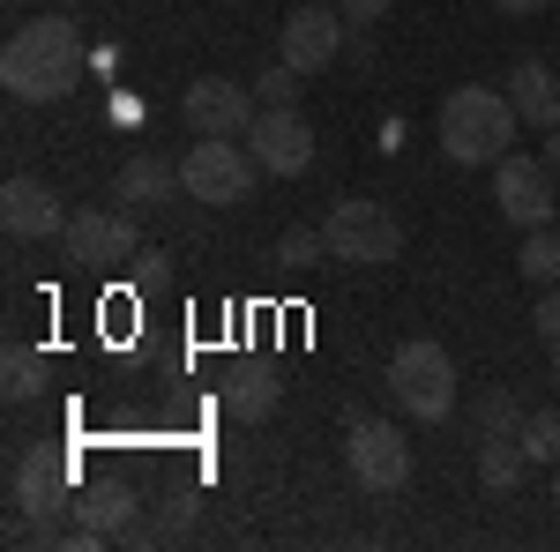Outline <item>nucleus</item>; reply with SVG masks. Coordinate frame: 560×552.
<instances>
[{"mask_svg": "<svg viewBox=\"0 0 560 552\" xmlns=\"http://www.w3.org/2000/svg\"><path fill=\"white\" fill-rule=\"evenodd\" d=\"M523 463H530V456H523L516 433L478 441V485H486V493H516V485H523Z\"/></svg>", "mask_w": 560, "mask_h": 552, "instance_id": "a211bd4d", "label": "nucleus"}, {"mask_svg": "<svg viewBox=\"0 0 560 552\" xmlns=\"http://www.w3.org/2000/svg\"><path fill=\"white\" fill-rule=\"evenodd\" d=\"M135 515H142V501H135L128 478H105V485H83L75 493V530H68V545H105V538H120Z\"/></svg>", "mask_w": 560, "mask_h": 552, "instance_id": "4468645a", "label": "nucleus"}, {"mask_svg": "<svg viewBox=\"0 0 560 552\" xmlns=\"http://www.w3.org/2000/svg\"><path fill=\"white\" fill-rule=\"evenodd\" d=\"M8 501L38 522V545H68V515H75V463H68V448H23L15 463H8Z\"/></svg>", "mask_w": 560, "mask_h": 552, "instance_id": "7ed1b4c3", "label": "nucleus"}, {"mask_svg": "<svg viewBox=\"0 0 560 552\" xmlns=\"http://www.w3.org/2000/svg\"><path fill=\"white\" fill-rule=\"evenodd\" d=\"M247 150H255L261 172H277V179H300L314 165V128H306L300 105H261L255 128H247Z\"/></svg>", "mask_w": 560, "mask_h": 552, "instance_id": "9b49d317", "label": "nucleus"}, {"mask_svg": "<svg viewBox=\"0 0 560 552\" xmlns=\"http://www.w3.org/2000/svg\"><path fill=\"white\" fill-rule=\"evenodd\" d=\"M60 247H68V261H83V269H128V261L142 255L135 216H128V210H105V202H90V210L68 216Z\"/></svg>", "mask_w": 560, "mask_h": 552, "instance_id": "9d476101", "label": "nucleus"}, {"mask_svg": "<svg viewBox=\"0 0 560 552\" xmlns=\"http://www.w3.org/2000/svg\"><path fill=\"white\" fill-rule=\"evenodd\" d=\"M68 216L60 210V195L45 187V179H31V172H15L8 187H0V224H8V239H52V232H68Z\"/></svg>", "mask_w": 560, "mask_h": 552, "instance_id": "ddd939ff", "label": "nucleus"}, {"mask_svg": "<svg viewBox=\"0 0 560 552\" xmlns=\"http://www.w3.org/2000/svg\"><path fill=\"white\" fill-rule=\"evenodd\" d=\"M0 396L23 411V403H38L45 396V351H31V343H8V359H0Z\"/></svg>", "mask_w": 560, "mask_h": 552, "instance_id": "6ab92c4d", "label": "nucleus"}, {"mask_svg": "<svg viewBox=\"0 0 560 552\" xmlns=\"http://www.w3.org/2000/svg\"><path fill=\"white\" fill-rule=\"evenodd\" d=\"M173 195H187V187H179V165L150 157V150H142V157H128V165H120V179H113V202H120V210H165Z\"/></svg>", "mask_w": 560, "mask_h": 552, "instance_id": "2eb2a0df", "label": "nucleus"}, {"mask_svg": "<svg viewBox=\"0 0 560 552\" xmlns=\"http://www.w3.org/2000/svg\"><path fill=\"white\" fill-rule=\"evenodd\" d=\"M277 261L284 269H314V261H329V239H322V224L306 232V224H292L284 239H277Z\"/></svg>", "mask_w": 560, "mask_h": 552, "instance_id": "5701e85b", "label": "nucleus"}, {"mask_svg": "<svg viewBox=\"0 0 560 552\" xmlns=\"http://www.w3.org/2000/svg\"><path fill=\"white\" fill-rule=\"evenodd\" d=\"M546 366H553V381H560V343H546Z\"/></svg>", "mask_w": 560, "mask_h": 552, "instance_id": "c85d7f7f", "label": "nucleus"}, {"mask_svg": "<svg viewBox=\"0 0 560 552\" xmlns=\"http://www.w3.org/2000/svg\"><path fill=\"white\" fill-rule=\"evenodd\" d=\"M530 329H538L546 343H560V284H553V292H538V306H530Z\"/></svg>", "mask_w": 560, "mask_h": 552, "instance_id": "a878e982", "label": "nucleus"}, {"mask_svg": "<svg viewBox=\"0 0 560 552\" xmlns=\"http://www.w3.org/2000/svg\"><path fill=\"white\" fill-rule=\"evenodd\" d=\"M509 105L523 113V128H560V75L546 60H516L509 68Z\"/></svg>", "mask_w": 560, "mask_h": 552, "instance_id": "dca6fc26", "label": "nucleus"}, {"mask_svg": "<svg viewBox=\"0 0 560 552\" xmlns=\"http://www.w3.org/2000/svg\"><path fill=\"white\" fill-rule=\"evenodd\" d=\"M300 68H284V60H277V68H261V75H255V97H261V105H300Z\"/></svg>", "mask_w": 560, "mask_h": 552, "instance_id": "b1692460", "label": "nucleus"}, {"mask_svg": "<svg viewBox=\"0 0 560 552\" xmlns=\"http://www.w3.org/2000/svg\"><path fill=\"white\" fill-rule=\"evenodd\" d=\"M217 396H224V419H240V425H261L269 411H277V396H284V381H277L269 366H232Z\"/></svg>", "mask_w": 560, "mask_h": 552, "instance_id": "f3484780", "label": "nucleus"}, {"mask_svg": "<svg viewBox=\"0 0 560 552\" xmlns=\"http://www.w3.org/2000/svg\"><path fill=\"white\" fill-rule=\"evenodd\" d=\"M546 165L560 172V128H546Z\"/></svg>", "mask_w": 560, "mask_h": 552, "instance_id": "cd10ccee", "label": "nucleus"}, {"mask_svg": "<svg viewBox=\"0 0 560 552\" xmlns=\"http://www.w3.org/2000/svg\"><path fill=\"white\" fill-rule=\"evenodd\" d=\"M493 8H501V15H516V23H530V15H538V8H553V0H493Z\"/></svg>", "mask_w": 560, "mask_h": 552, "instance_id": "bb28decb", "label": "nucleus"}, {"mask_svg": "<svg viewBox=\"0 0 560 552\" xmlns=\"http://www.w3.org/2000/svg\"><path fill=\"white\" fill-rule=\"evenodd\" d=\"M388 396H396V411L419 425H441L456 411V359L441 351V343H404L396 359H388Z\"/></svg>", "mask_w": 560, "mask_h": 552, "instance_id": "39448f33", "label": "nucleus"}, {"mask_svg": "<svg viewBox=\"0 0 560 552\" xmlns=\"http://www.w3.org/2000/svg\"><path fill=\"white\" fill-rule=\"evenodd\" d=\"M255 150L247 142H202L195 134V150L179 157V187H187V202H202V210H240L247 195H255Z\"/></svg>", "mask_w": 560, "mask_h": 552, "instance_id": "423d86ee", "label": "nucleus"}, {"mask_svg": "<svg viewBox=\"0 0 560 552\" xmlns=\"http://www.w3.org/2000/svg\"><path fill=\"white\" fill-rule=\"evenodd\" d=\"M255 113H261L255 83H232V75H195L187 97H179V120H187V134H202V142H247Z\"/></svg>", "mask_w": 560, "mask_h": 552, "instance_id": "6e6552de", "label": "nucleus"}, {"mask_svg": "<svg viewBox=\"0 0 560 552\" xmlns=\"http://www.w3.org/2000/svg\"><path fill=\"white\" fill-rule=\"evenodd\" d=\"M471 419H478V441H493V433H523V403L509 396V388H486Z\"/></svg>", "mask_w": 560, "mask_h": 552, "instance_id": "412c9836", "label": "nucleus"}, {"mask_svg": "<svg viewBox=\"0 0 560 552\" xmlns=\"http://www.w3.org/2000/svg\"><path fill=\"white\" fill-rule=\"evenodd\" d=\"M345 31H351V23L337 15V8H314V0H306V8H292V15L277 23V60L300 68V75H322V68L337 60Z\"/></svg>", "mask_w": 560, "mask_h": 552, "instance_id": "f8f14e48", "label": "nucleus"}, {"mask_svg": "<svg viewBox=\"0 0 560 552\" xmlns=\"http://www.w3.org/2000/svg\"><path fill=\"white\" fill-rule=\"evenodd\" d=\"M516 128H523V113L509 105V90H486V83H464V90H448L441 97V157L448 165H501L509 150H516Z\"/></svg>", "mask_w": 560, "mask_h": 552, "instance_id": "f03ea898", "label": "nucleus"}, {"mask_svg": "<svg viewBox=\"0 0 560 552\" xmlns=\"http://www.w3.org/2000/svg\"><path fill=\"white\" fill-rule=\"evenodd\" d=\"M388 8H396V0H337V15H345L351 31H374V23H388Z\"/></svg>", "mask_w": 560, "mask_h": 552, "instance_id": "393cba45", "label": "nucleus"}, {"mask_svg": "<svg viewBox=\"0 0 560 552\" xmlns=\"http://www.w3.org/2000/svg\"><path fill=\"white\" fill-rule=\"evenodd\" d=\"M322 239H329V261H351V269H382L404 255V224L374 195H337L322 216Z\"/></svg>", "mask_w": 560, "mask_h": 552, "instance_id": "20e7f679", "label": "nucleus"}, {"mask_svg": "<svg viewBox=\"0 0 560 552\" xmlns=\"http://www.w3.org/2000/svg\"><path fill=\"white\" fill-rule=\"evenodd\" d=\"M345 470H351V485H366V493H404V485H411V470H419V456H411L404 425L351 419L345 425Z\"/></svg>", "mask_w": 560, "mask_h": 552, "instance_id": "0eeeda50", "label": "nucleus"}, {"mask_svg": "<svg viewBox=\"0 0 560 552\" xmlns=\"http://www.w3.org/2000/svg\"><path fill=\"white\" fill-rule=\"evenodd\" d=\"M553 501H560V463H553Z\"/></svg>", "mask_w": 560, "mask_h": 552, "instance_id": "c756f323", "label": "nucleus"}, {"mask_svg": "<svg viewBox=\"0 0 560 552\" xmlns=\"http://www.w3.org/2000/svg\"><path fill=\"white\" fill-rule=\"evenodd\" d=\"M560 172L546 165V157H501L493 165V202H501V216L516 224V232H538V224H553V210H560Z\"/></svg>", "mask_w": 560, "mask_h": 552, "instance_id": "1a4fd4ad", "label": "nucleus"}, {"mask_svg": "<svg viewBox=\"0 0 560 552\" xmlns=\"http://www.w3.org/2000/svg\"><path fill=\"white\" fill-rule=\"evenodd\" d=\"M516 269H523V284H538V292H553V284H560V232H553V224L523 232V255H516Z\"/></svg>", "mask_w": 560, "mask_h": 552, "instance_id": "aec40b11", "label": "nucleus"}, {"mask_svg": "<svg viewBox=\"0 0 560 552\" xmlns=\"http://www.w3.org/2000/svg\"><path fill=\"white\" fill-rule=\"evenodd\" d=\"M516 441H523V456H530V463H560V411H530Z\"/></svg>", "mask_w": 560, "mask_h": 552, "instance_id": "4be33fe9", "label": "nucleus"}, {"mask_svg": "<svg viewBox=\"0 0 560 552\" xmlns=\"http://www.w3.org/2000/svg\"><path fill=\"white\" fill-rule=\"evenodd\" d=\"M83 68H90V45L75 31V15H31V23H15V38L0 45V83L23 105H60L83 83Z\"/></svg>", "mask_w": 560, "mask_h": 552, "instance_id": "f257e3e1", "label": "nucleus"}]
</instances>
